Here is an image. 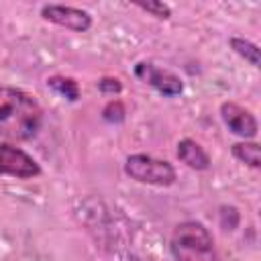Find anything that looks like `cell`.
<instances>
[{"label":"cell","instance_id":"6da1fadb","mask_svg":"<svg viewBox=\"0 0 261 261\" xmlns=\"http://www.w3.org/2000/svg\"><path fill=\"white\" fill-rule=\"evenodd\" d=\"M41 118V106L33 96L10 86H0V133L4 137L27 141L37 135Z\"/></svg>","mask_w":261,"mask_h":261},{"label":"cell","instance_id":"3957f363","mask_svg":"<svg viewBox=\"0 0 261 261\" xmlns=\"http://www.w3.org/2000/svg\"><path fill=\"white\" fill-rule=\"evenodd\" d=\"M124 171L141 184L171 186L175 181V169L171 167V163L149 155H130L124 163Z\"/></svg>","mask_w":261,"mask_h":261},{"label":"cell","instance_id":"ba28073f","mask_svg":"<svg viewBox=\"0 0 261 261\" xmlns=\"http://www.w3.org/2000/svg\"><path fill=\"white\" fill-rule=\"evenodd\" d=\"M177 157L192 169H206L210 165V157L208 153L192 139H184L177 145Z\"/></svg>","mask_w":261,"mask_h":261},{"label":"cell","instance_id":"7c38bea8","mask_svg":"<svg viewBox=\"0 0 261 261\" xmlns=\"http://www.w3.org/2000/svg\"><path fill=\"white\" fill-rule=\"evenodd\" d=\"M143 10H147V12H153L157 18H167L169 16V6L167 4H163V2H147V4H139Z\"/></svg>","mask_w":261,"mask_h":261},{"label":"cell","instance_id":"8992f818","mask_svg":"<svg viewBox=\"0 0 261 261\" xmlns=\"http://www.w3.org/2000/svg\"><path fill=\"white\" fill-rule=\"evenodd\" d=\"M135 73L139 80L151 84L157 92H161L163 96H177L181 92V80L169 71H163L159 67H155L153 63H137L135 67Z\"/></svg>","mask_w":261,"mask_h":261},{"label":"cell","instance_id":"4fadbf2b","mask_svg":"<svg viewBox=\"0 0 261 261\" xmlns=\"http://www.w3.org/2000/svg\"><path fill=\"white\" fill-rule=\"evenodd\" d=\"M98 88H100L102 92H120L118 80H112V77H104L102 82H98Z\"/></svg>","mask_w":261,"mask_h":261},{"label":"cell","instance_id":"5b68a950","mask_svg":"<svg viewBox=\"0 0 261 261\" xmlns=\"http://www.w3.org/2000/svg\"><path fill=\"white\" fill-rule=\"evenodd\" d=\"M41 14H43L45 20H49L53 24H59L63 29H69V31H77V33L88 31L90 24H92V16L86 10H80V8H73V6L47 4V6H43Z\"/></svg>","mask_w":261,"mask_h":261},{"label":"cell","instance_id":"30bf717a","mask_svg":"<svg viewBox=\"0 0 261 261\" xmlns=\"http://www.w3.org/2000/svg\"><path fill=\"white\" fill-rule=\"evenodd\" d=\"M47 84L55 92H59L61 96H65L67 100H77V96H80L77 84L73 80H69V77H51V80H47Z\"/></svg>","mask_w":261,"mask_h":261},{"label":"cell","instance_id":"7a4b0ae2","mask_svg":"<svg viewBox=\"0 0 261 261\" xmlns=\"http://www.w3.org/2000/svg\"><path fill=\"white\" fill-rule=\"evenodd\" d=\"M171 253L175 261H220L210 232L204 224L194 220L175 226L171 234Z\"/></svg>","mask_w":261,"mask_h":261},{"label":"cell","instance_id":"8fae6325","mask_svg":"<svg viewBox=\"0 0 261 261\" xmlns=\"http://www.w3.org/2000/svg\"><path fill=\"white\" fill-rule=\"evenodd\" d=\"M230 45H232V49L239 53V55H243L251 65H259V49H257V45H253L251 41H245V39H230Z\"/></svg>","mask_w":261,"mask_h":261},{"label":"cell","instance_id":"277c9868","mask_svg":"<svg viewBox=\"0 0 261 261\" xmlns=\"http://www.w3.org/2000/svg\"><path fill=\"white\" fill-rule=\"evenodd\" d=\"M0 173L12 175L18 179H29V177L39 175L41 167L22 149L12 147V145H0Z\"/></svg>","mask_w":261,"mask_h":261},{"label":"cell","instance_id":"9c48e42d","mask_svg":"<svg viewBox=\"0 0 261 261\" xmlns=\"http://www.w3.org/2000/svg\"><path fill=\"white\" fill-rule=\"evenodd\" d=\"M232 155L251 165V167H259L261 165V155H259V145L257 143H234L232 145Z\"/></svg>","mask_w":261,"mask_h":261},{"label":"cell","instance_id":"52a82bcc","mask_svg":"<svg viewBox=\"0 0 261 261\" xmlns=\"http://www.w3.org/2000/svg\"><path fill=\"white\" fill-rule=\"evenodd\" d=\"M220 114H222V120L226 122V126L234 135H241L245 139H251L257 135V120L247 108H243L234 102H224L220 106Z\"/></svg>","mask_w":261,"mask_h":261}]
</instances>
